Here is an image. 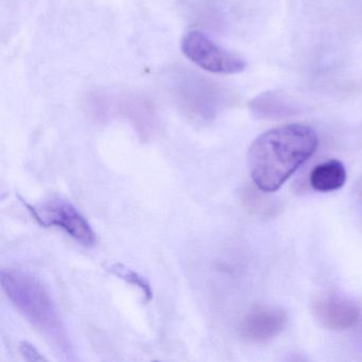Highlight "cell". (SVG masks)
Masks as SVG:
<instances>
[{"label":"cell","mask_w":362,"mask_h":362,"mask_svg":"<svg viewBox=\"0 0 362 362\" xmlns=\"http://www.w3.org/2000/svg\"><path fill=\"white\" fill-rule=\"evenodd\" d=\"M8 298L58 351H71L69 337L56 305L39 279L20 270L1 271Z\"/></svg>","instance_id":"cell-2"},{"label":"cell","mask_w":362,"mask_h":362,"mask_svg":"<svg viewBox=\"0 0 362 362\" xmlns=\"http://www.w3.org/2000/svg\"><path fill=\"white\" fill-rule=\"evenodd\" d=\"M356 344L359 347L360 351H362V323L360 327L358 328L357 332H356Z\"/></svg>","instance_id":"cell-11"},{"label":"cell","mask_w":362,"mask_h":362,"mask_svg":"<svg viewBox=\"0 0 362 362\" xmlns=\"http://www.w3.org/2000/svg\"><path fill=\"white\" fill-rule=\"evenodd\" d=\"M182 52L192 63L219 75H234L247 69L245 59L224 49L201 31H190L182 41Z\"/></svg>","instance_id":"cell-3"},{"label":"cell","mask_w":362,"mask_h":362,"mask_svg":"<svg viewBox=\"0 0 362 362\" xmlns=\"http://www.w3.org/2000/svg\"><path fill=\"white\" fill-rule=\"evenodd\" d=\"M33 217L44 228L57 226L64 230L76 241L90 247L96 243V234L88 220L69 201L52 199L40 205L25 203Z\"/></svg>","instance_id":"cell-4"},{"label":"cell","mask_w":362,"mask_h":362,"mask_svg":"<svg viewBox=\"0 0 362 362\" xmlns=\"http://www.w3.org/2000/svg\"><path fill=\"white\" fill-rule=\"evenodd\" d=\"M250 110L258 118H279L292 114L289 103H286L279 95L266 93L250 103Z\"/></svg>","instance_id":"cell-8"},{"label":"cell","mask_w":362,"mask_h":362,"mask_svg":"<svg viewBox=\"0 0 362 362\" xmlns=\"http://www.w3.org/2000/svg\"><path fill=\"white\" fill-rule=\"evenodd\" d=\"M357 302L339 292L319 294L311 303V313L317 322L329 330L349 329L356 325L360 317Z\"/></svg>","instance_id":"cell-5"},{"label":"cell","mask_w":362,"mask_h":362,"mask_svg":"<svg viewBox=\"0 0 362 362\" xmlns=\"http://www.w3.org/2000/svg\"><path fill=\"white\" fill-rule=\"evenodd\" d=\"M317 145L315 131L302 124H285L262 133L247 156L252 180L262 192H276L313 156Z\"/></svg>","instance_id":"cell-1"},{"label":"cell","mask_w":362,"mask_h":362,"mask_svg":"<svg viewBox=\"0 0 362 362\" xmlns=\"http://www.w3.org/2000/svg\"><path fill=\"white\" fill-rule=\"evenodd\" d=\"M346 169L340 160H330L317 165L309 177L311 187L319 192L340 189L346 182Z\"/></svg>","instance_id":"cell-7"},{"label":"cell","mask_w":362,"mask_h":362,"mask_svg":"<svg viewBox=\"0 0 362 362\" xmlns=\"http://www.w3.org/2000/svg\"><path fill=\"white\" fill-rule=\"evenodd\" d=\"M20 351L23 357L28 361H44L46 360V358L37 351V347L29 342L21 343Z\"/></svg>","instance_id":"cell-10"},{"label":"cell","mask_w":362,"mask_h":362,"mask_svg":"<svg viewBox=\"0 0 362 362\" xmlns=\"http://www.w3.org/2000/svg\"><path fill=\"white\" fill-rule=\"evenodd\" d=\"M109 270L116 276L126 281L127 283L132 284L133 286H137L143 292L144 300L149 302L152 298V290L149 283L144 279L139 273L133 271L132 269L124 266L122 264H114L110 267Z\"/></svg>","instance_id":"cell-9"},{"label":"cell","mask_w":362,"mask_h":362,"mask_svg":"<svg viewBox=\"0 0 362 362\" xmlns=\"http://www.w3.org/2000/svg\"><path fill=\"white\" fill-rule=\"evenodd\" d=\"M287 323L285 309L276 305H262L243 317L239 334L250 343H266L279 336Z\"/></svg>","instance_id":"cell-6"}]
</instances>
